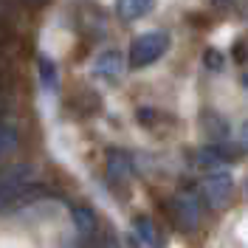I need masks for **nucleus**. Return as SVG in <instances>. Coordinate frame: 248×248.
<instances>
[{"label": "nucleus", "mask_w": 248, "mask_h": 248, "mask_svg": "<svg viewBox=\"0 0 248 248\" xmlns=\"http://www.w3.org/2000/svg\"><path fill=\"white\" fill-rule=\"evenodd\" d=\"M34 184V164L17 161L0 170V209L12 206L23 198V192Z\"/></svg>", "instance_id": "nucleus-1"}, {"label": "nucleus", "mask_w": 248, "mask_h": 248, "mask_svg": "<svg viewBox=\"0 0 248 248\" xmlns=\"http://www.w3.org/2000/svg\"><path fill=\"white\" fill-rule=\"evenodd\" d=\"M167 48H170V34H167V31H161V29L144 31V34H139V37L133 40L127 65H130V68H147V65H153L161 54H167Z\"/></svg>", "instance_id": "nucleus-2"}, {"label": "nucleus", "mask_w": 248, "mask_h": 248, "mask_svg": "<svg viewBox=\"0 0 248 248\" xmlns=\"http://www.w3.org/2000/svg\"><path fill=\"white\" fill-rule=\"evenodd\" d=\"M232 189H234V181L226 170L209 172L201 184L203 201H206V206H212V209H223L226 203L232 201Z\"/></svg>", "instance_id": "nucleus-3"}, {"label": "nucleus", "mask_w": 248, "mask_h": 248, "mask_svg": "<svg viewBox=\"0 0 248 248\" xmlns=\"http://www.w3.org/2000/svg\"><path fill=\"white\" fill-rule=\"evenodd\" d=\"M170 212L184 232H195L201 226V198H195L192 192H178L170 203Z\"/></svg>", "instance_id": "nucleus-4"}, {"label": "nucleus", "mask_w": 248, "mask_h": 248, "mask_svg": "<svg viewBox=\"0 0 248 248\" xmlns=\"http://www.w3.org/2000/svg\"><path fill=\"white\" fill-rule=\"evenodd\" d=\"M105 175H108L110 186L124 189V186L130 184V178H133V158H130V153L110 150L108 161H105Z\"/></svg>", "instance_id": "nucleus-5"}, {"label": "nucleus", "mask_w": 248, "mask_h": 248, "mask_svg": "<svg viewBox=\"0 0 248 248\" xmlns=\"http://www.w3.org/2000/svg\"><path fill=\"white\" fill-rule=\"evenodd\" d=\"M124 68H127V62H124L122 51H119V48H108V51H102V54L93 60V77L116 82V79H122Z\"/></svg>", "instance_id": "nucleus-6"}, {"label": "nucleus", "mask_w": 248, "mask_h": 248, "mask_svg": "<svg viewBox=\"0 0 248 248\" xmlns=\"http://www.w3.org/2000/svg\"><path fill=\"white\" fill-rule=\"evenodd\" d=\"M237 158H240V153L234 147H229V144H209V147H203L198 153L195 161L201 164L203 170H220L223 164H232Z\"/></svg>", "instance_id": "nucleus-7"}, {"label": "nucleus", "mask_w": 248, "mask_h": 248, "mask_svg": "<svg viewBox=\"0 0 248 248\" xmlns=\"http://www.w3.org/2000/svg\"><path fill=\"white\" fill-rule=\"evenodd\" d=\"M155 0H116V12L124 23H133V20H141L153 12Z\"/></svg>", "instance_id": "nucleus-8"}, {"label": "nucleus", "mask_w": 248, "mask_h": 248, "mask_svg": "<svg viewBox=\"0 0 248 248\" xmlns=\"http://www.w3.org/2000/svg\"><path fill=\"white\" fill-rule=\"evenodd\" d=\"M37 74H40V82H43V88L51 93L60 91V68H57V62L46 57V54H40L37 57Z\"/></svg>", "instance_id": "nucleus-9"}, {"label": "nucleus", "mask_w": 248, "mask_h": 248, "mask_svg": "<svg viewBox=\"0 0 248 248\" xmlns=\"http://www.w3.org/2000/svg\"><path fill=\"white\" fill-rule=\"evenodd\" d=\"M133 234H136V240L141 243V248H164L161 246V237L155 232L153 220L150 217H136V223H133Z\"/></svg>", "instance_id": "nucleus-10"}, {"label": "nucleus", "mask_w": 248, "mask_h": 248, "mask_svg": "<svg viewBox=\"0 0 248 248\" xmlns=\"http://www.w3.org/2000/svg\"><path fill=\"white\" fill-rule=\"evenodd\" d=\"M201 122H203V127H206L212 144H223V139H229V122H226L223 116H217L215 110H206L201 116Z\"/></svg>", "instance_id": "nucleus-11"}, {"label": "nucleus", "mask_w": 248, "mask_h": 248, "mask_svg": "<svg viewBox=\"0 0 248 248\" xmlns=\"http://www.w3.org/2000/svg\"><path fill=\"white\" fill-rule=\"evenodd\" d=\"M74 226H77L79 237L91 240L93 234H96V215H93V209H88V206H77V209H74Z\"/></svg>", "instance_id": "nucleus-12"}, {"label": "nucleus", "mask_w": 248, "mask_h": 248, "mask_svg": "<svg viewBox=\"0 0 248 248\" xmlns=\"http://www.w3.org/2000/svg\"><path fill=\"white\" fill-rule=\"evenodd\" d=\"M15 147H17V130L9 127V124H3V127H0V158L6 153H12Z\"/></svg>", "instance_id": "nucleus-13"}, {"label": "nucleus", "mask_w": 248, "mask_h": 248, "mask_svg": "<svg viewBox=\"0 0 248 248\" xmlns=\"http://www.w3.org/2000/svg\"><path fill=\"white\" fill-rule=\"evenodd\" d=\"M203 62H206L212 71H220V68H223V62H226V57H223L217 48H209V51L203 54Z\"/></svg>", "instance_id": "nucleus-14"}, {"label": "nucleus", "mask_w": 248, "mask_h": 248, "mask_svg": "<svg viewBox=\"0 0 248 248\" xmlns=\"http://www.w3.org/2000/svg\"><path fill=\"white\" fill-rule=\"evenodd\" d=\"M17 17V12H15V6L9 3V0H0V23H9L12 26V20Z\"/></svg>", "instance_id": "nucleus-15"}, {"label": "nucleus", "mask_w": 248, "mask_h": 248, "mask_svg": "<svg viewBox=\"0 0 248 248\" xmlns=\"http://www.w3.org/2000/svg\"><path fill=\"white\" fill-rule=\"evenodd\" d=\"M240 147H243V150L248 153V122L240 127Z\"/></svg>", "instance_id": "nucleus-16"}, {"label": "nucleus", "mask_w": 248, "mask_h": 248, "mask_svg": "<svg viewBox=\"0 0 248 248\" xmlns=\"http://www.w3.org/2000/svg\"><path fill=\"white\" fill-rule=\"evenodd\" d=\"M31 3H37V0H31Z\"/></svg>", "instance_id": "nucleus-17"}]
</instances>
